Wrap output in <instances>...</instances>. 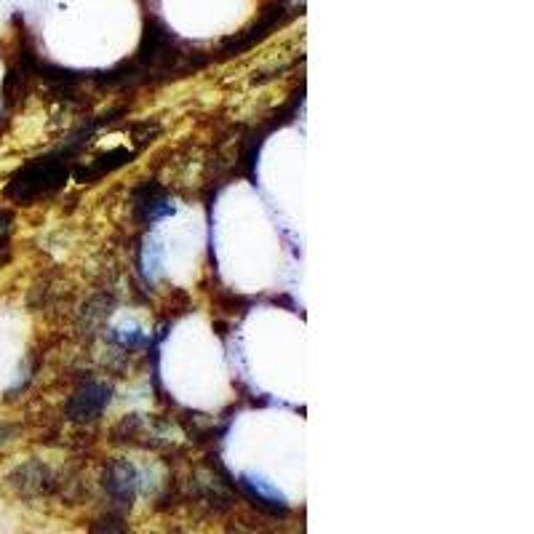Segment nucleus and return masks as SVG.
Here are the masks:
<instances>
[{
    "instance_id": "f03ea898",
    "label": "nucleus",
    "mask_w": 534,
    "mask_h": 534,
    "mask_svg": "<svg viewBox=\"0 0 534 534\" xmlns=\"http://www.w3.org/2000/svg\"><path fill=\"white\" fill-rule=\"evenodd\" d=\"M110 401V388L107 385H102V382H83L81 388L75 390V396L70 398V417L78 422H86V420H94L102 409H105V404Z\"/></svg>"
},
{
    "instance_id": "f257e3e1",
    "label": "nucleus",
    "mask_w": 534,
    "mask_h": 534,
    "mask_svg": "<svg viewBox=\"0 0 534 534\" xmlns=\"http://www.w3.org/2000/svg\"><path fill=\"white\" fill-rule=\"evenodd\" d=\"M73 153V147H67L62 153H51L46 158H38V161L27 163L25 169H19L14 177H11L9 187H6V195L11 201L30 203L38 201L43 195H49L54 187L65 179L67 174V158Z\"/></svg>"
},
{
    "instance_id": "1a4fd4ad",
    "label": "nucleus",
    "mask_w": 534,
    "mask_h": 534,
    "mask_svg": "<svg viewBox=\"0 0 534 534\" xmlns=\"http://www.w3.org/2000/svg\"><path fill=\"white\" fill-rule=\"evenodd\" d=\"M14 433H17V428H14V425H9V422H0V446L9 444L11 438H14Z\"/></svg>"
},
{
    "instance_id": "39448f33",
    "label": "nucleus",
    "mask_w": 534,
    "mask_h": 534,
    "mask_svg": "<svg viewBox=\"0 0 534 534\" xmlns=\"http://www.w3.org/2000/svg\"><path fill=\"white\" fill-rule=\"evenodd\" d=\"M284 14H286L284 3H273V6H267V9L262 11L259 22H254V25H251L249 30L238 38V41L230 43V49H225V54H235V51L249 49V46H254L257 41H262V38L267 35V30H273V27L284 19Z\"/></svg>"
},
{
    "instance_id": "0eeeda50",
    "label": "nucleus",
    "mask_w": 534,
    "mask_h": 534,
    "mask_svg": "<svg viewBox=\"0 0 534 534\" xmlns=\"http://www.w3.org/2000/svg\"><path fill=\"white\" fill-rule=\"evenodd\" d=\"M243 484L249 486L251 494L257 497V500L262 502H270V505H284V494L278 492L276 486H270L265 481V478H257V476H243Z\"/></svg>"
},
{
    "instance_id": "6e6552de",
    "label": "nucleus",
    "mask_w": 534,
    "mask_h": 534,
    "mask_svg": "<svg viewBox=\"0 0 534 534\" xmlns=\"http://www.w3.org/2000/svg\"><path fill=\"white\" fill-rule=\"evenodd\" d=\"M91 534H126V529H123L121 518L107 516V518H102V521H97V524H94Z\"/></svg>"
},
{
    "instance_id": "7ed1b4c3",
    "label": "nucleus",
    "mask_w": 534,
    "mask_h": 534,
    "mask_svg": "<svg viewBox=\"0 0 534 534\" xmlns=\"http://www.w3.org/2000/svg\"><path fill=\"white\" fill-rule=\"evenodd\" d=\"M137 486H139V476L134 465H129L126 460H115L107 465L105 489L118 505H123V508L131 505V502H134V494H137Z\"/></svg>"
},
{
    "instance_id": "423d86ee",
    "label": "nucleus",
    "mask_w": 534,
    "mask_h": 534,
    "mask_svg": "<svg viewBox=\"0 0 534 534\" xmlns=\"http://www.w3.org/2000/svg\"><path fill=\"white\" fill-rule=\"evenodd\" d=\"M134 209H137V217L142 219L145 225H150V222H155V219L171 214L174 206H171V201L161 193V190H145V195H137Z\"/></svg>"
},
{
    "instance_id": "20e7f679",
    "label": "nucleus",
    "mask_w": 534,
    "mask_h": 534,
    "mask_svg": "<svg viewBox=\"0 0 534 534\" xmlns=\"http://www.w3.org/2000/svg\"><path fill=\"white\" fill-rule=\"evenodd\" d=\"M9 481L22 497H41V494H49L51 486H54L51 470L46 465H41V462H27V465H22V468L11 473Z\"/></svg>"
}]
</instances>
